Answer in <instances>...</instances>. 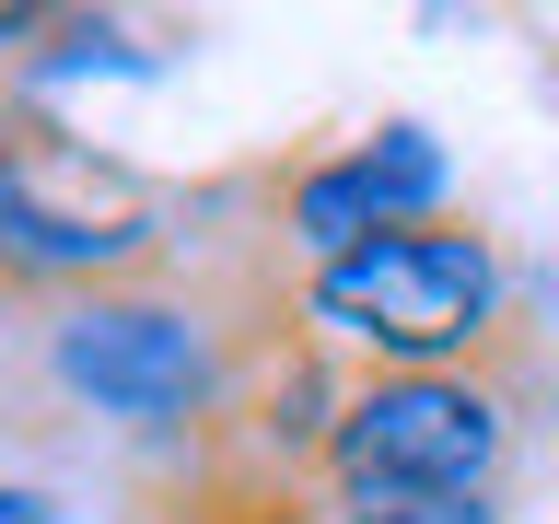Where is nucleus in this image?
I'll return each instance as SVG.
<instances>
[{
    "label": "nucleus",
    "mask_w": 559,
    "mask_h": 524,
    "mask_svg": "<svg viewBox=\"0 0 559 524\" xmlns=\"http://www.w3.org/2000/svg\"><path fill=\"white\" fill-rule=\"evenodd\" d=\"M280 314H292V291H269L257 269H234V279L164 269V279H129V291H70V303H47V384L94 419L199 443L234 408L245 361Z\"/></svg>",
    "instance_id": "obj_1"
},
{
    "label": "nucleus",
    "mask_w": 559,
    "mask_h": 524,
    "mask_svg": "<svg viewBox=\"0 0 559 524\" xmlns=\"http://www.w3.org/2000/svg\"><path fill=\"white\" fill-rule=\"evenodd\" d=\"M304 326L338 349L349 373H454V361H489L513 338V257L478 234V222H396V234L349 245L326 269H304Z\"/></svg>",
    "instance_id": "obj_2"
},
{
    "label": "nucleus",
    "mask_w": 559,
    "mask_h": 524,
    "mask_svg": "<svg viewBox=\"0 0 559 524\" xmlns=\"http://www.w3.org/2000/svg\"><path fill=\"white\" fill-rule=\"evenodd\" d=\"M536 396H548L536 326H513L489 361H454V373H349L314 489L326 501H349V489H501Z\"/></svg>",
    "instance_id": "obj_3"
},
{
    "label": "nucleus",
    "mask_w": 559,
    "mask_h": 524,
    "mask_svg": "<svg viewBox=\"0 0 559 524\" xmlns=\"http://www.w3.org/2000/svg\"><path fill=\"white\" fill-rule=\"evenodd\" d=\"M431 210H443V140L419 117H384L373 140H338L280 175V245H304V269L396 234V222H431Z\"/></svg>",
    "instance_id": "obj_4"
},
{
    "label": "nucleus",
    "mask_w": 559,
    "mask_h": 524,
    "mask_svg": "<svg viewBox=\"0 0 559 524\" xmlns=\"http://www.w3.org/2000/svg\"><path fill=\"white\" fill-rule=\"evenodd\" d=\"M326 524H501V489H349Z\"/></svg>",
    "instance_id": "obj_5"
},
{
    "label": "nucleus",
    "mask_w": 559,
    "mask_h": 524,
    "mask_svg": "<svg viewBox=\"0 0 559 524\" xmlns=\"http://www.w3.org/2000/svg\"><path fill=\"white\" fill-rule=\"evenodd\" d=\"M70 70H164V47H140L129 24H82V12H59L24 82H70Z\"/></svg>",
    "instance_id": "obj_6"
},
{
    "label": "nucleus",
    "mask_w": 559,
    "mask_h": 524,
    "mask_svg": "<svg viewBox=\"0 0 559 524\" xmlns=\"http://www.w3.org/2000/svg\"><path fill=\"white\" fill-rule=\"evenodd\" d=\"M0 524H59V501H47V489H24V478H0Z\"/></svg>",
    "instance_id": "obj_7"
}]
</instances>
